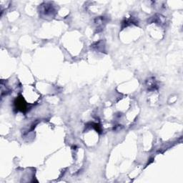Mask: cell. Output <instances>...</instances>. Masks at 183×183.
<instances>
[{
  "mask_svg": "<svg viewBox=\"0 0 183 183\" xmlns=\"http://www.w3.org/2000/svg\"><path fill=\"white\" fill-rule=\"evenodd\" d=\"M15 105H16L17 110H20V111L22 112L25 111V110H26V108H27L26 102L22 97H20L17 98L16 102H15Z\"/></svg>",
  "mask_w": 183,
  "mask_h": 183,
  "instance_id": "6da1fadb",
  "label": "cell"
},
{
  "mask_svg": "<svg viewBox=\"0 0 183 183\" xmlns=\"http://www.w3.org/2000/svg\"><path fill=\"white\" fill-rule=\"evenodd\" d=\"M53 12H54V9L52 7L51 5L45 4L43 7V11L41 12L44 14V16H48V15H52Z\"/></svg>",
  "mask_w": 183,
  "mask_h": 183,
  "instance_id": "7a4b0ae2",
  "label": "cell"
}]
</instances>
